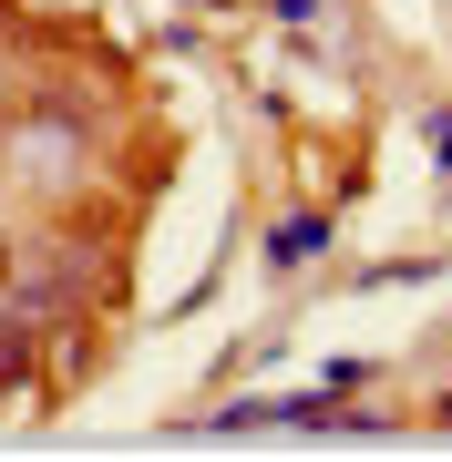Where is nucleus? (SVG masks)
Listing matches in <instances>:
<instances>
[{"label":"nucleus","instance_id":"1","mask_svg":"<svg viewBox=\"0 0 452 462\" xmlns=\"http://www.w3.org/2000/svg\"><path fill=\"white\" fill-rule=\"evenodd\" d=\"M318 236H329V226H318V216H288V226H278V257H309Z\"/></svg>","mask_w":452,"mask_h":462}]
</instances>
